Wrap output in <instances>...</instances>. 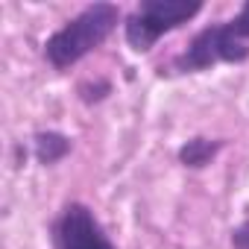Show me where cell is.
<instances>
[{
    "instance_id": "obj_1",
    "label": "cell",
    "mask_w": 249,
    "mask_h": 249,
    "mask_svg": "<svg viewBox=\"0 0 249 249\" xmlns=\"http://www.w3.org/2000/svg\"><path fill=\"white\" fill-rule=\"evenodd\" d=\"M117 21H120V9L114 3H91V6H85L76 18H71L62 30H56L47 38V44H44L47 62L53 68H59V71L76 65L82 56L97 50L111 36Z\"/></svg>"
},
{
    "instance_id": "obj_2",
    "label": "cell",
    "mask_w": 249,
    "mask_h": 249,
    "mask_svg": "<svg viewBox=\"0 0 249 249\" xmlns=\"http://www.w3.org/2000/svg\"><path fill=\"white\" fill-rule=\"evenodd\" d=\"M199 0H144L135 15L126 18V44L135 53H147L164 33L199 15Z\"/></svg>"
},
{
    "instance_id": "obj_3",
    "label": "cell",
    "mask_w": 249,
    "mask_h": 249,
    "mask_svg": "<svg viewBox=\"0 0 249 249\" xmlns=\"http://www.w3.org/2000/svg\"><path fill=\"white\" fill-rule=\"evenodd\" d=\"M249 59V47L243 38H237V33L231 30V24H211L205 30H199L191 44L170 62V73H196V71H208L217 62H246Z\"/></svg>"
},
{
    "instance_id": "obj_4",
    "label": "cell",
    "mask_w": 249,
    "mask_h": 249,
    "mask_svg": "<svg viewBox=\"0 0 249 249\" xmlns=\"http://www.w3.org/2000/svg\"><path fill=\"white\" fill-rule=\"evenodd\" d=\"M53 246L56 249H114L106 229L94 217V211L82 202L65 205L53 226Z\"/></svg>"
},
{
    "instance_id": "obj_5",
    "label": "cell",
    "mask_w": 249,
    "mask_h": 249,
    "mask_svg": "<svg viewBox=\"0 0 249 249\" xmlns=\"http://www.w3.org/2000/svg\"><path fill=\"white\" fill-rule=\"evenodd\" d=\"M33 153L38 159V164L50 167L56 161H62L68 153H71V138L62 135V132H38L33 138Z\"/></svg>"
},
{
    "instance_id": "obj_6",
    "label": "cell",
    "mask_w": 249,
    "mask_h": 249,
    "mask_svg": "<svg viewBox=\"0 0 249 249\" xmlns=\"http://www.w3.org/2000/svg\"><path fill=\"white\" fill-rule=\"evenodd\" d=\"M220 147H223V141H211V138H191V141H185V144L179 147V161H182L185 167L199 170V167L211 164V159L220 153Z\"/></svg>"
},
{
    "instance_id": "obj_7",
    "label": "cell",
    "mask_w": 249,
    "mask_h": 249,
    "mask_svg": "<svg viewBox=\"0 0 249 249\" xmlns=\"http://www.w3.org/2000/svg\"><path fill=\"white\" fill-rule=\"evenodd\" d=\"M229 24H231V30L237 33V38H243V41L249 38V0L240 6V12L234 15V21H229Z\"/></svg>"
},
{
    "instance_id": "obj_8",
    "label": "cell",
    "mask_w": 249,
    "mask_h": 249,
    "mask_svg": "<svg viewBox=\"0 0 249 249\" xmlns=\"http://www.w3.org/2000/svg\"><path fill=\"white\" fill-rule=\"evenodd\" d=\"M231 246H234V249H249V220H243V223L231 231Z\"/></svg>"
}]
</instances>
